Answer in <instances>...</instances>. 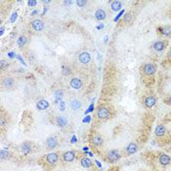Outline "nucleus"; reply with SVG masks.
I'll list each match as a JSON object with an SVG mask.
<instances>
[{"instance_id":"1","label":"nucleus","mask_w":171,"mask_h":171,"mask_svg":"<svg viewBox=\"0 0 171 171\" xmlns=\"http://www.w3.org/2000/svg\"><path fill=\"white\" fill-rule=\"evenodd\" d=\"M96 114L99 119H108L110 117V110L107 107L102 106V107H99L98 110H97Z\"/></svg>"},{"instance_id":"2","label":"nucleus","mask_w":171,"mask_h":171,"mask_svg":"<svg viewBox=\"0 0 171 171\" xmlns=\"http://www.w3.org/2000/svg\"><path fill=\"white\" fill-rule=\"evenodd\" d=\"M121 158V155L117 150H110L107 152V160L109 162H115Z\"/></svg>"},{"instance_id":"3","label":"nucleus","mask_w":171,"mask_h":171,"mask_svg":"<svg viewBox=\"0 0 171 171\" xmlns=\"http://www.w3.org/2000/svg\"><path fill=\"white\" fill-rule=\"evenodd\" d=\"M45 160L47 162L48 165L51 166H55L59 161V155L58 152H50V154L46 155L45 156Z\"/></svg>"},{"instance_id":"4","label":"nucleus","mask_w":171,"mask_h":171,"mask_svg":"<svg viewBox=\"0 0 171 171\" xmlns=\"http://www.w3.org/2000/svg\"><path fill=\"white\" fill-rule=\"evenodd\" d=\"M143 72H144L146 75H155L156 72V66L155 64H152V63L146 64L144 65V67H143Z\"/></svg>"},{"instance_id":"5","label":"nucleus","mask_w":171,"mask_h":171,"mask_svg":"<svg viewBox=\"0 0 171 171\" xmlns=\"http://www.w3.org/2000/svg\"><path fill=\"white\" fill-rule=\"evenodd\" d=\"M45 145H46V147H47V149L54 150L55 148L58 146V139H57V137H55V136L48 137L47 139H46Z\"/></svg>"},{"instance_id":"6","label":"nucleus","mask_w":171,"mask_h":171,"mask_svg":"<svg viewBox=\"0 0 171 171\" xmlns=\"http://www.w3.org/2000/svg\"><path fill=\"white\" fill-rule=\"evenodd\" d=\"M15 84H16L15 80H14V78H12V77H5L2 80V86L7 90H10V89L14 88V87H15Z\"/></svg>"},{"instance_id":"7","label":"nucleus","mask_w":171,"mask_h":171,"mask_svg":"<svg viewBox=\"0 0 171 171\" xmlns=\"http://www.w3.org/2000/svg\"><path fill=\"white\" fill-rule=\"evenodd\" d=\"M31 27L34 31H41L44 29V22L42 20H33L31 22Z\"/></svg>"},{"instance_id":"8","label":"nucleus","mask_w":171,"mask_h":171,"mask_svg":"<svg viewBox=\"0 0 171 171\" xmlns=\"http://www.w3.org/2000/svg\"><path fill=\"white\" fill-rule=\"evenodd\" d=\"M20 150L24 155H29L32 151V144L30 142H24L20 147Z\"/></svg>"},{"instance_id":"9","label":"nucleus","mask_w":171,"mask_h":171,"mask_svg":"<svg viewBox=\"0 0 171 171\" xmlns=\"http://www.w3.org/2000/svg\"><path fill=\"white\" fill-rule=\"evenodd\" d=\"M78 60H79V62L81 64L87 65L91 61V56H90V54L88 52L84 51V52H81L79 54V56H78Z\"/></svg>"},{"instance_id":"10","label":"nucleus","mask_w":171,"mask_h":171,"mask_svg":"<svg viewBox=\"0 0 171 171\" xmlns=\"http://www.w3.org/2000/svg\"><path fill=\"white\" fill-rule=\"evenodd\" d=\"M75 159V152H72V151H68L64 152L63 155V159L64 161H66V162H72Z\"/></svg>"},{"instance_id":"11","label":"nucleus","mask_w":171,"mask_h":171,"mask_svg":"<svg viewBox=\"0 0 171 171\" xmlns=\"http://www.w3.org/2000/svg\"><path fill=\"white\" fill-rule=\"evenodd\" d=\"M144 104H145L146 108L151 109L156 104V98H155V97H154V96H148L147 98L145 99V101H144Z\"/></svg>"},{"instance_id":"12","label":"nucleus","mask_w":171,"mask_h":171,"mask_svg":"<svg viewBox=\"0 0 171 171\" xmlns=\"http://www.w3.org/2000/svg\"><path fill=\"white\" fill-rule=\"evenodd\" d=\"M166 45H167V42L166 41H156V42L154 43L152 45V47L155 51H158V52H162V51L166 48Z\"/></svg>"},{"instance_id":"13","label":"nucleus","mask_w":171,"mask_h":171,"mask_svg":"<svg viewBox=\"0 0 171 171\" xmlns=\"http://www.w3.org/2000/svg\"><path fill=\"white\" fill-rule=\"evenodd\" d=\"M155 134L158 137H162L166 134V127L163 124H159L155 129Z\"/></svg>"},{"instance_id":"14","label":"nucleus","mask_w":171,"mask_h":171,"mask_svg":"<svg viewBox=\"0 0 171 171\" xmlns=\"http://www.w3.org/2000/svg\"><path fill=\"white\" fill-rule=\"evenodd\" d=\"M92 144H93L94 146L96 147H101V146H103L104 144V138L103 136H101V135H95L93 136V138H92Z\"/></svg>"},{"instance_id":"15","label":"nucleus","mask_w":171,"mask_h":171,"mask_svg":"<svg viewBox=\"0 0 171 171\" xmlns=\"http://www.w3.org/2000/svg\"><path fill=\"white\" fill-rule=\"evenodd\" d=\"M159 163L162 165V166H166V165H168L171 162V159H170L169 155H165V154H162V155H159Z\"/></svg>"},{"instance_id":"16","label":"nucleus","mask_w":171,"mask_h":171,"mask_svg":"<svg viewBox=\"0 0 171 171\" xmlns=\"http://www.w3.org/2000/svg\"><path fill=\"white\" fill-rule=\"evenodd\" d=\"M138 151V145L136 143H130L127 147H126V152L127 155H133Z\"/></svg>"},{"instance_id":"17","label":"nucleus","mask_w":171,"mask_h":171,"mask_svg":"<svg viewBox=\"0 0 171 171\" xmlns=\"http://www.w3.org/2000/svg\"><path fill=\"white\" fill-rule=\"evenodd\" d=\"M71 86L73 89H80L82 87V81L79 79V78L75 77L71 80Z\"/></svg>"},{"instance_id":"18","label":"nucleus","mask_w":171,"mask_h":171,"mask_svg":"<svg viewBox=\"0 0 171 171\" xmlns=\"http://www.w3.org/2000/svg\"><path fill=\"white\" fill-rule=\"evenodd\" d=\"M106 17H107V14H106L105 10H103V9H98L95 12V18L98 21H104Z\"/></svg>"},{"instance_id":"19","label":"nucleus","mask_w":171,"mask_h":171,"mask_svg":"<svg viewBox=\"0 0 171 171\" xmlns=\"http://www.w3.org/2000/svg\"><path fill=\"white\" fill-rule=\"evenodd\" d=\"M36 107H37V109L39 110H45L49 108V103H48V101L42 99V100L38 101V103L36 104Z\"/></svg>"},{"instance_id":"20","label":"nucleus","mask_w":171,"mask_h":171,"mask_svg":"<svg viewBox=\"0 0 171 171\" xmlns=\"http://www.w3.org/2000/svg\"><path fill=\"white\" fill-rule=\"evenodd\" d=\"M80 163L84 168H89V167H91V166H92V164H93L92 160L89 158H86V156H83V158H81Z\"/></svg>"},{"instance_id":"21","label":"nucleus","mask_w":171,"mask_h":171,"mask_svg":"<svg viewBox=\"0 0 171 171\" xmlns=\"http://www.w3.org/2000/svg\"><path fill=\"white\" fill-rule=\"evenodd\" d=\"M122 7V4L120 1H118V0H114V1H112L110 3V8H112V10L114 12H117L121 9Z\"/></svg>"},{"instance_id":"22","label":"nucleus","mask_w":171,"mask_h":171,"mask_svg":"<svg viewBox=\"0 0 171 171\" xmlns=\"http://www.w3.org/2000/svg\"><path fill=\"white\" fill-rule=\"evenodd\" d=\"M56 124L60 127H65L68 124V120H67V118L65 117H57Z\"/></svg>"},{"instance_id":"23","label":"nucleus","mask_w":171,"mask_h":171,"mask_svg":"<svg viewBox=\"0 0 171 171\" xmlns=\"http://www.w3.org/2000/svg\"><path fill=\"white\" fill-rule=\"evenodd\" d=\"M26 42H27V38H26V35H21V36H19V38H18V40H17V44H18V46H19V47H24V46L26 44Z\"/></svg>"},{"instance_id":"24","label":"nucleus","mask_w":171,"mask_h":171,"mask_svg":"<svg viewBox=\"0 0 171 171\" xmlns=\"http://www.w3.org/2000/svg\"><path fill=\"white\" fill-rule=\"evenodd\" d=\"M71 107L72 110H80L81 108V103H80V101H78L76 99L75 100H72L71 102Z\"/></svg>"},{"instance_id":"25","label":"nucleus","mask_w":171,"mask_h":171,"mask_svg":"<svg viewBox=\"0 0 171 171\" xmlns=\"http://www.w3.org/2000/svg\"><path fill=\"white\" fill-rule=\"evenodd\" d=\"M54 96H55V99H56L57 103L61 102L62 99H63V96H64L63 90H56V91L54 92Z\"/></svg>"},{"instance_id":"26","label":"nucleus","mask_w":171,"mask_h":171,"mask_svg":"<svg viewBox=\"0 0 171 171\" xmlns=\"http://www.w3.org/2000/svg\"><path fill=\"white\" fill-rule=\"evenodd\" d=\"M9 155H10V152L7 150H2L1 154H0V158H1V159H9Z\"/></svg>"},{"instance_id":"27","label":"nucleus","mask_w":171,"mask_h":171,"mask_svg":"<svg viewBox=\"0 0 171 171\" xmlns=\"http://www.w3.org/2000/svg\"><path fill=\"white\" fill-rule=\"evenodd\" d=\"M162 34L166 36H170L171 35V26H164L162 30Z\"/></svg>"},{"instance_id":"28","label":"nucleus","mask_w":171,"mask_h":171,"mask_svg":"<svg viewBox=\"0 0 171 171\" xmlns=\"http://www.w3.org/2000/svg\"><path fill=\"white\" fill-rule=\"evenodd\" d=\"M132 20V15L131 13H127L125 16H124V22L125 23H130Z\"/></svg>"},{"instance_id":"29","label":"nucleus","mask_w":171,"mask_h":171,"mask_svg":"<svg viewBox=\"0 0 171 171\" xmlns=\"http://www.w3.org/2000/svg\"><path fill=\"white\" fill-rule=\"evenodd\" d=\"M76 4L78 7H85L87 1H85V0H78V1H76Z\"/></svg>"},{"instance_id":"30","label":"nucleus","mask_w":171,"mask_h":171,"mask_svg":"<svg viewBox=\"0 0 171 171\" xmlns=\"http://www.w3.org/2000/svg\"><path fill=\"white\" fill-rule=\"evenodd\" d=\"M27 4H29L30 7H34L36 4H37V2L34 1V0H32V1H29V3H27Z\"/></svg>"},{"instance_id":"31","label":"nucleus","mask_w":171,"mask_h":171,"mask_svg":"<svg viewBox=\"0 0 171 171\" xmlns=\"http://www.w3.org/2000/svg\"><path fill=\"white\" fill-rule=\"evenodd\" d=\"M7 66H8L7 62H5L4 60H2V61H1V68H2V70H4V68H5Z\"/></svg>"},{"instance_id":"32","label":"nucleus","mask_w":171,"mask_h":171,"mask_svg":"<svg viewBox=\"0 0 171 171\" xmlns=\"http://www.w3.org/2000/svg\"><path fill=\"white\" fill-rule=\"evenodd\" d=\"M6 124L5 120H4V118H1V126H4Z\"/></svg>"},{"instance_id":"33","label":"nucleus","mask_w":171,"mask_h":171,"mask_svg":"<svg viewBox=\"0 0 171 171\" xmlns=\"http://www.w3.org/2000/svg\"><path fill=\"white\" fill-rule=\"evenodd\" d=\"M72 3V1H66V2H65V4H66V5H71Z\"/></svg>"},{"instance_id":"34","label":"nucleus","mask_w":171,"mask_h":171,"mask_svg":"<svg viewBox=\"0 0 171 171\" xmlns=\"http://www.w3.org/2000/svg\"><path fill=\"white\" fill-rule=\"evenodd\" d=\"M168 56H169V57L171 58V49L169 50V52H168Z\"/></svg>"},{"instance_id":"35","label":"nucleus","mask_w":171,"mask_h":171,"mask_svg":"<svg viewBox=\"0 0 171 171\" xmlns=\"http://www.w3.org/2000/svg\"><path fill=\"white\" fill-rule=\"evenodd\" d=\"M168 101H169V102H168V104H169V105L171 106V97H170V98H169V100H168Z\"/></svg>"}]
</instances>
